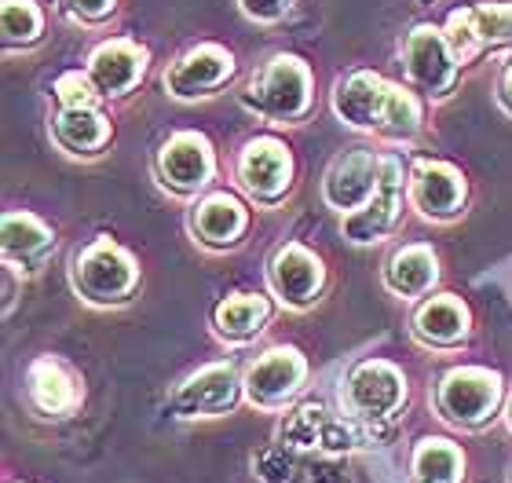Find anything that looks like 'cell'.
Returning a JSON list of instances; mask_svg holds the SVG:
<instances>
[{
    "instance_id": "1",
    "label": "cell",
    "mask_w": 512,
    "mask_h": 483,
    "mask_svg": "<svg viewBox=\"0 0 512 483\" xmlns=\"http://www.w3.org/2000/svg\"><path fill=\"white\" fill-rule=\"evenodd\" d=\"M333 107L355 129H384V132H410L421 121L417 103L403 88H392L377 74H352L341 81Z\"/></svg>"
},
{
    "instance_id": "2",
    "label": "cell",
    "mask_w": 512,
    "mask_h": 483,
    "mask_svg": "<svg viewBox=\"0 0 512 483\" xmlns=\"http://www.w3.org/2000/svg\"><path fill=\"white\" fill-rule=\"evenodd\" d=\"M246 103L256 114H264V118H275V121L300 118L311 103L308 70H304L297 59L278 55V59H271V66H267L264 74L253 81Z\"/></svg>"
},
{
    "instance_id": "3",
    "label": "cell",
    "mask_w": 512,
    "mask_h": 483,
    "mask_svg": "<svg viewBox=\"0 0 512 483\" xmlns=\"http://www.w3.org/2000/svg\"><path fill=\"white\" fill-rule=\"evenodd\" d=\"M74 282H77V290L96 304L125 301L128 293H132V286H136V268H132V260H128L110 238H103V242L88 246L85 253L77 257Z\"/></svg>"
},
{
    "instance_id": "4",
    "label": "cell",
    "mask_w": 512,
    "mask_h": 483,
    "mask_svg": "<svg viewBox=\"0 0 512 483\" xmlns=\"http://www.w3.org/2000/svg\"><path fill=\"white\" fill-rule=\"evenodd\" d=\"M498 399H502V385L487 370H454L439 385V410H443V418H450L454 425H465V429H476V425L491 418Z\"/></svg>"
},
{
    "instance_id": "5",
    "label": "cell",
    "mask_w": 512,
    "mask_h": 483,
    "mask_svg": "<svg viewBox=\"0 0 512 483\" xmlns=\"http://www.w3.org/2000/svg\"><path fill=\"white\" fill-rule=\"evenodd\" d=\"M399 205H403V165L395 158H384L377 191L370 194V202H366L363 209L348 213L344 235L352 238V242H377V238H384L395 227Z\"/></svg>"
},
{
    "instance_id": "6",
    "label": "cell",
    "mask_w": 512,
    "mask_h": 483,
    "mask_svg": "<svg viewBox=\"0 0 512 483\" xmlns=\"http://www.w3.org/2000/svg\"><path fill=\"white\" fill-rule=\"evenodd\" d=\"M512 41V8L498 4H480L469 11H454L447 22V44L454 59H472L487 44H509Z\"/></svg>"
},
{
    "instance_id": "7",
    "label": "cell",
    "mask_w": 512,
    "mask_h": 483,
    "mask_svg": "<svg viewBox=\"0 0 512 483\" xmlns=\"http://www.w3.org/2000/svg\"><path fill=\"white\" fill-rule=\"evenodd\" d=\"M348 403L366 421L388 418L403 403V377L392 363H363L348 381Z\"/></svg>"
},
{
    "instance_id": "8",
    "label": "cell",
    "mask_w": 512,
    "mask_h": 483,
    "mask_svg": "<svg viewBox=\"0 0 512 483\" xmlns=\"http://www.w3.org/2000/svg\"><path fill=\"white\" fill-rule=\"evenodd\" d=\"M406 70L425 92H447L450 81H454V70H458V59L450 52L447 33L432 30V26H421V30L410 33L406 41Z\"/></svg>"
},
{
    "instance_id": "9",
    "label": "cell",
    "mask_w": 512,
    "mask_h": 483,
    "mask_svg": "<svg viewBox=\"0 0 512 483\" xmlns=\"http://www.w3.org/2000/svg\"><path fill=\"white\" fill-rule=\"evenodd\" d=\"M238 399V377L231 366H209L202 374H194L187 385L176 392L172 410L180 418H213L235 407Z\"/></svg>"
},
{
    "instance_id": "10",
    "label": "cell",
    "mask_w": 512,
    "mask_h": 483,
    "mask_svg": "<svg viewBox=\"0 0 512 483\" xmlns=\"http://www.w3.org/2000/svg\"><path fill=\"white\" fill-rule=\"evenodd\" d=\"M231 74H235V59L224 48H216V44H202V48H194L191 55H183L180 63L172 66L165 85H169L172 96L194 99L220 88Z\"/></svg>"
},
{
    "instance_id": "11",
    "label": "cell",
    "mask_w": 512,
    "mask_h": 483,
    "mask_svg": "<svg viewBox=\"0 0 512 483\" xmlns=\"http://www.w3.org/2000/svg\"><path fill=\"white\" fill-rule=\"evenodd\" d=\"M158 169L172 191L191 194V191H198V187H205L209 176H213V151H209V143H205L202 136L180 132V136H172V140L165 143V151H161V158H158Z\"/></svg>"
},
{
    "instance_id": "12",
    "label": "cell",
    "mask_w": 512,
    "mask_h": 483,
    "mask_svg": "<svg viewBox=\"0 0 512 483\" xmlns=\"http://www.w3.org/2000/svg\"><path fill=\"white\" fill-rule=\"evenodd\" d=\"M304 381V359L293 348H275L260 363H253L246 377V392L256 407H278L286 403Z\"/></svg>"
},
{
    "instance_id": "13",
    "label": "cell",
    "mask_w": 512,
    "mask_h": 483,
    "mask_svg": "<svg viewBox=\"0 0 512 483\" xmlns=\"http://www.w3.org/2000/svg\"><path fill=\"white\" fill-rule=\"evenodd\" d=\"M238 180L253 198L260 202H275L289 183V154L275 140H256L242 151L238 161Z\"/></svg>"
},
{
    "instance_id": "14",
    "label": "cell",
    "mask_w": 512,
    "mask_h": 483,
    "mask_svg": "<svg viewBox=\"0 0 512 483\" xmlns=\"http://www.w3.org/2000/svg\"><path fill=\"white\" fill-rule=\"evenodd\" d=\"M381 180V161L366 151H352L337 158V165L326 176V202L333 209H359L370 202Z\"/></svg>"
},
{
    "instance_id": "15",
    "label": "cell",
    "mask_w": 512,
    "mask_h": 483,
    "mask_svg": "<svg viewBox=\"0 0 512 483\" xmlns=\"http://www.w3.org/2000/svg\"><path fill=\"white\" fill-rule=\"evenodd\" d=\"M322 286V264L311 257L304 246H286L271 264V290L289 304V308H304L315 301Z\"/></svg>"
},
{
    "instance_id": "16",
    "label": "cell",
    "mask_w": 512,
    "mask_h": 483,
    "mask_svg": "<svg viewBox=\"0 0 512 483\" xmlns=\"http://www.w3.org/2000/svg\"><path fill=\"white\" fill-rule=\"evenodd\" d=\"M414 202L425 216H454L465 202V183L450 165L421 161L414 172Z\"/></svg>"
},
{
    "instance_id": "17",
    "label": "cell",
    "mask_w": 512,
    "mask_h": 483,
    "mask_svg": "<svg viewBox=\"0 0 512 483\" xmlns=\"http://www.w3.org/2000/svg\"><path fill=\"white\" fill-rule=\"evenodd\" d=\"M143 59H147V55L139 52L136 44L110 41L92 55L88 77L96 81V88L103 96H121V92H128V88L143 77Z\"/></svg>"
},
{
    "instance_id": "18",
    "label": "cell",
    "mask_w": 512,
    "mask_h": 483,
    "mask_svg": "<svg viewBox=\"0 0 512 483\" xmlns=\"http://www.w3.org/2000/svg\"><path fill=\"white\" fill-rule=\"evenodd\" d=\"M30 399L33 407L44 410V414H70L81 399V388H77V377L66 370L63 363L55 359H37L30 366Z\"/></svg>"
},
{
    "instance_id": "19",
    "label": "cell",
    "mask_w": 512,
    "mask_h": 483,
    "mask_svg": "<svg viewBox=\"0 0 512 483\" xmlns=\"http://www.w3.org/2000/svg\"><path fill=\"white\" fill-rule=\"evenodd\" d=\"M48 253H52L48 227L37 224L33 216H4V257H8V264H22V268L37 271L48 260Z\"/></svg>"
},
{
    "instance_id": "20",
    "label": "cell",
    "mask_w": 512,
    "mask_h": 483,
    "mask_svg": "<svg viewBox=\"0 0 512 483\" xmlns=\"http://www.w3.org/2000/svg\"><path fill=\"white\" fill-rule=\"evenodd\" d=\"M246 227V209L231 198V194H213L209 202L198 205L194 213V231L209 242V246H231Z\"/></svg>"
},
{
    "instance_id": "21",
    "label": "cell",
    "mask_w": 512,
    "mask_h": 483,
    "mask_svg": "<svg viewBox=\"0 0 512 483\" xmlns=\"http://www.w3.org/2000/svg\"><path fill=\"white\" fill-rule=\"evenodd\" d=\"M55 140L70 154H92L110 140V125L92 107H70L55 121Z\"/></svg>"
},
{
    "instance_id": "22",
    "label": "cell",
    "mask_w": 512,
    "mask_h": 483,
    "mask_svg": "<svg viewBox=\"0 0 512 483\" xmlns=\"http://www.w3.org/2000/svg\"><path fill=\"white\" fill-rule=\"evenodd\" d=\"M414 330L428 344H458L469 330V312L454 297H436L417 312Z\"/></svg>"
},
{
    "instance_id": "23",
    "label": "cell",
    "mask_w": 512,
    "mask_h": 483,
    "mask_svg": "<svg viewBox=\"0 0 512 483\" xmlns=\"http://www.w3.org/2000/svg\"><path fill=\"white\" fill-rule=\"evenodd\" d=\"M436 282V257L425 246H410L395 253L388 264V286L403 297H421Z\"/></svg>"
},
{
    "instance_id": "24",
    "label": "cell",
    "mask_w": 512,
    "mask_h": 483,
    "mask_svg": "<svg viewBox=\"0 0 512 483\" xmlns=\"http://www.w3.org/2000/svg\"><path fill=\"white\" fill-rule=\"evenodd\" d=\"M264 319H267V304L260 297H249V293L231 297V301H224L216 308V330L224 333V337H231V341L253 337Z\"/></svg>"
},
{
    "instance_id": "25",
    "label": "cell",
    "mask_w": 512,
    "mask_h": 483,
    "mask_svg": "<svg viewBox=\"0 0 512 483\" xmlns=\"http://www.w3.org/2000/svg\"><path fill=\"white\" fill-rule=\"evenodd\" d=\"M417 483H458L461 454L447 440H425L414 454Z\"/></svg>"
},
{
    "instance_id": "26",
    "label": "cell",
    "mask_w": 512,
    "mask_h": 483,
    "mask_svg": "<svg viewBox=\"0 0 512 483\" xmlns=\"http://www.w3.org/2000/svg\"><path fill=\"white\" fill-rule=\"evenodd\" d=\"M326 425H330V418L322 407H300L297 414H289L282 421V443H289V447H322Z\"/></svg>"
},
{
    "instance_id": "27",
    "label": "cell",
    "mask_w": 512,
    "mask_h": 483,
    "mask_svg": "<svg viewBox=\"0 0 512 483\" xmlns=\"http://www.w3.org/2000/svg\"><path fill=\"white\" fill-rule=\"evenodd\" d=\"M41 33V11L30 0H4V41L30 44Z\"/></svg>"
},
{
    "instance_id": "28",
    "label": "cell",
    "mask_w": 512,
    "mask_h": 483,
    "mask_svg": "<svg viewBox=\"0 0 512 483\" xmlns=\"http://www.w3.org/2000/svg\"><path fill=\"white\" fill-rule=\"evenodd\" d=\"M96 81L92 77H81V74H63L55 81V99L63 103L66 110L70 107H92L96 103Z\"/></svg>"
},
{
    "instance_id": "29",
    "label": "cell",
    "mask_w": 512,
    "mask_h": 483,
    "mask_svg": "<svg viewBox=\"0 0 512 483\" xmlns=\"http://www.w3.org/2000/svg\"><path fill=\"white\" fill-rule=\"evenodd\" d=\"M256 469L264 476V483H289L293 476V458L286 454V447H271L256 458Z\"/></svg>"
},
{
    "instance_id": "30",
    "label": "cell",
    "mask_w": 512,
    "mask_h": 483,
    "mask_svg": "<svg viewBox=\"0 0 512 483\" xmlns=\"http://www.w3.org/2000/svg\"><path fill=\"white\" fill-rule=\"evenodd\" d=\"M66 11L70 15H77V19H88V22H96V19H107L110 8H114V0H63Z\"/></svg>"
},
{
    "instance_id": "31",
    "label": "cell",
    "mask_w": 512,
    "mask_h": 483,
    "mask_svg": "<svg viewBox=\"0 0 512 483\" xmlns=\"http://www.w3.org/2000/svg\"><path fill=\"white\" fill-rule=\"evenodd\" d=\"M242 8H246V15H253V19L271 22L286 11V0H242Z\"/></svg>"
},
{
    "instance_id": "32",
    "label": "cell",
    "mask_w": 512,
    "mask_h": 483,
    "mask_svg": "<svg viewBox=\"0 0 512 483\" xmlns=\"http://www.w3.org/2000/svg\"><path fill=\"white\" fill-rule=\"evenodd\" d=\"M502 88H505V99L512 103V66L505 70V81H502Z\"/></svg>"
}]
</instances>
